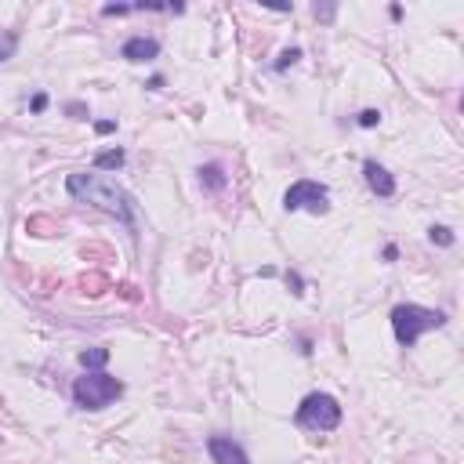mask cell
Returning a JSON list of instances; mask_svg holds the SVG:
<instances>
[{"label":"cell","mask_w":464,"mask_h":464,"mask_svg":"<svg viewBox=\"0 0 464 464\" xmlns=\"http://www.w3.org/2000/svg\"><path fill=\"white\" fill-rule=\"evenodd\" d=\"M66 189H69L73 200L105 210V214H113L120 225H128V228L135 232V200L123 193L116 182H105V178L88 175V171H73V175L66 178Z\"/></svg>","instance_id":"1"},{"label":"cell","mask_w":464,"mask_h":464,"mask_svg":"<svg viewBox=\"0 0 464 464\" xmlns=\"http://www.w3.org/2000/svg\"><path fill=\"white\" fill-rule=\"evenodd\" d=\"M446 327V312L442 308H425V305H395L392 308V330H395V341L403 348H414L428 330H442Z\"/></svg>","instance_id":"2"},{"label":"cell","mask_w":464,"mask_h":464,"mask_svg":"<svg viewBox=\"0 0 464 464\" xmlns=\"http://www.w3.org/2000/svg\"><path fill=\"white\" fill-rule=\"evenodd\" d=\"M341 403L330 395V392H308L298 410H294V425L305 428V432H334L341 428Z\"/></svg>","instance_id":"3"},{"label":"cell","mask_w":464,"mask_h":464,"mask_svg":"<svg viewBox=\"0 0 464 464\" xmlns=\"http://www.w3.org/2000/svg\"><path fill=\"white\" fill-rule=\"evenodd\" d=\"M123 395V381L113 374H83L73 381V403L80 410H105L109 403H116V399Z\"/></svg>","instance_id":"4"},{"label":"cell","mask_w":464,"mask_h":464,"mask_svg":"<svg viewBox=\"0 0 464 464\" xmlns=\"http://www.w3.org/2000/svg\"><path fill=\"white\" fill-rule=\"evenodd\" d=\"M283 210L294 214V210H308V214H327L330 210V193L323 182H312V178H298L287 193H283Z\"/></svg>","instance_id":"5"},{"label":"cell","mask_w":464,"mask_h":464,"mask_svg":"<svg viewBox=\"0 0 464 464\" xmlns=\"http://www.w3.org/2000/svg\"><path fill=\"white\" fill-rule=\"evenodd\" d=\"M207 453H210L214 464H250L247 450L232 435H210L207 439Z\"/></svg>","instance_id":"6"},{"label":"cell","mask_w":464,"mask_h":464,"mask_svg":"<svg viewBox=\"0 0 464 464\" xmlns=\"http://www.w3.org/2000/svg\"><path fill=\"white\" fill-rule=\"evenodd\" d=\"M363 178H367V185H370L374 196H381V200H392L395 196V178L377 160H367L363 163Z\"/></svg>","instance_id":"7"},{"label":"cell","mask_w":464,"mask_h":464,"mask_svg":"<svg viewBox=\"0 0 464 464\" xmlns=\"http://www.w3.org/2000/svg\"><path fill=\"white\" fill-rule=\"evenodd\" d=\"M156 55H160L156 36H131V40H123V48H120V58H128V62H153Z\"/></svg>","instance_id":"8"},{"label":"cell","mask_w":464,"mask_h":464,"mask_svg":"<svg viewBox=\"0 0 464 464\" xmlns=\"http://www.w3.org/2000/svg\"><path fill=\"white\" fill-rule=\"evenodd\" d=\"M196 175H200V185L207 189V193H221V189L228 185V175H225L221 163H203Z\"/></svg>","instance_id":"9"},{"label":"cell","mask_w":464,"mask_h":464,"mask_svg":"<svg viewBox=\"0 0 464 464\" xmlns=\"http://www.w3.org/2000/svg\"><path fill=\"white\" fill-rule=\"evenodd\" d=\"M105 363H109V348H102V345H98V348H83V352H80V367L88 370V374H98Z\"/></svg>","instance_id":"10"},{"label":"cell","mask_w":464,"mask_h":464,"mask_svg":"<svg viewBox=\"0 0 464 464\" xmlns=\"http://www.w3.org/2000/svg\"><path fill=\"white\" fill-rule=\"evenodd\" d=\"M123 163H128V153H123V149H102V153L95 156V167H98V171H120Z\"/></svg>","instance_id":"11"},{"label":"cell","mask_w":464,"mask_h":464,"mask_svg":"<svg viewBox=\"0 0 464 464\" xmlns=\"http://www.w3.org/2000/svg\"><path fill=\"white\" fill-rule=\"evenodd\" d=\"M428 240L439 243V247H453L457 236H453V228H450V225H432V228H428Z\"/></svg>","instance_id":"12"},{"label":"cell","mask_w":464,"mask_h":464,"mask_svg":"<svg viewBox=\"0 0 464 464\" xmlns=\"http://www.w3.org/2000/svg\"><path fill=\"white\" fill-rule=\"evenodd\" d=\"M26 228L33 232V236H55V232H62V225H55V221H48V218H33Z\"/></svg>","instance_id":"13"},{"label":"cell","mask_w":464,"mask_h":464,"mask_svg":"<svg viewBox=\"0 0 464 464\" xmlns=\"http://www.w3.org/2000/svg\"><path fill=\"white\" fill-rule=\"evenodd\" d=\"M298 58H301V48H287V51H280V58H276V66H272V69H276V73H287Z\"/></svg>","instance_id":"14"},{"label":"cell","mask_w":464,"mask_h":464,"mask_svg":"<svg viewBox=\"0 0 464 464\" xmlns=\"http://www.w3.org/2000/svg\"><path fill=\"white\" fill-rule=\"evenodd\" d=\"M80 287H83V294H102L105 287H109V280H105V276H83Z\"/></svg>","instance_id":"15"},{"label":"cell","mask_w":464,"mask_h":464,"mask_svg":"<svg viewBox=\"0 0 464 464\" xmlns=\"http://www.w3.org/2000/svg\"><path fill=\"white\" fill-rule=\"evenodd\" d=\"M355 123H360L363 131H370V128H377L381 123V109H363L360 116H355Z\"/></svg>","instance_id":"16"},{"label":"cell","mask_w":464,"mask_h":464,"mask_svg":"<svg viewBox=\"0 0 464 464\" xmlns=\"http://www.w3.org/2000/svg\"><path fill=\"white\" fill-rule=\"evenodd\" d=\"M15 48H18V36H15V33L0 40V62H8V58L15 55Z\"/></svg>","instance_id":"17"},{"label":"cell","mask_w":464,"mask_h":464,"mask_svg":"<svg viewBox=\"0 0 464 464\" xmlns=\"http://www.w3.org/2000/svg\"><path fill=\"white\" fill-rule=\"evenodd\" d=\"M287 287H290L294 298H301V294H305V280L298 276V272H287Z\"/></svg>","instance_id":"18"},{"label":"cell","mask_w":464,"mask_h":464,"mask_svg":"<svg viewBox=\"0 0 464 464\" xmlns=\"http://www.w3.org/2000/svg\"><path fill=\"white\" fill-rule=\"evenodd\" d=\"M66 113H69V120H88V105L69 102V105H66Z\"/></svg>","instance_id":"19"},{"label":"cell","mask_w":464,"mask_h":464,"mask_svg":"<svg viewBox=\"0 0 464 464\" xmlns=\"http://www.w3.org/2000/svg\"><path fill=\"white\" fill-rule=\"evenodd\" d=\"M29 109H33V113H44V109H48V95H44V91H36L33 102H29Z\"/></svg>","instance_id":"20"},{"label":"cell","mask_w":464,"mask_h":464,"mask_svg":"<svg viewBox=\"0 0 464 464\" xmlns=\"http://www.w3.org/2000/svg\"><path fill=\"white\" fill-rule=\"evenodd\" d=\"M334 15H337V8H334V4H323V8L315 4V18H323V22H330Z\"/></svg>","instance_id":"21"},{"label":"cell","mask_w":464,"mask_h":464,"mask_svg":"<svg viewBox=\"0 0 464 464\" xmlns=\"http://www.w3.org/2000/svg\"><path fill=\"white\" fill-rule=\"evenodd\" d=\"M95 131L98 135H113L116 131V120H95Z\"/></svg>","instance_id":"22"},{"label":"cell","mask_w":464,"mask_h":464,"mask_svg":"<svg viewBox=\"0 0 464 464\" xmlns=\"http://www.w3.org/2000/svg\"><path fill=\"white\" fill-rule=\"evenodd\" d=\"M395 258H399V247L388 243V247H385V261H395Z\"/></svg>","instance_id":"23"}]
</instances>
